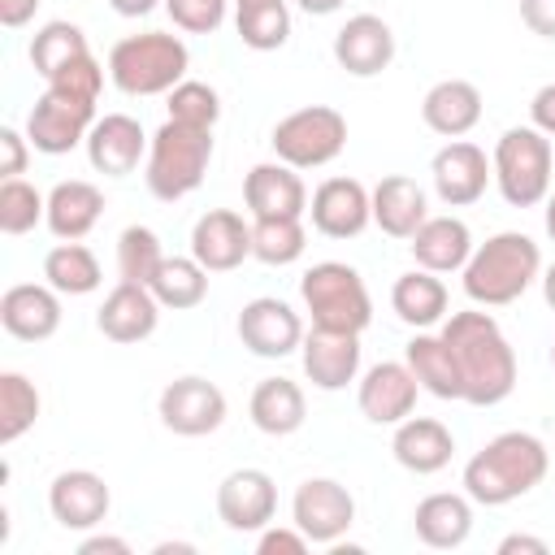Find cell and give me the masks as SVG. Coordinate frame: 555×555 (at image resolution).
Instances as JSON below:
<instances>
[{
	"label": "cell",
	"instance_id": "obj_42",
	"mask_svg": "<svg viewBox=\"0 0 555 555\" xmlns=\"http://www.w3.org/2000/svg\"><path fill=\"white\" fill-rule=\"evenodd\" d=\"M169 117H173V121H186V126H199V130H212L217 117H221V95H217V87L195 82V78H182V82L169 91Z\"/></svg>",
	"mask_w": 555,
	"mask_h": 555
},
{
	"label": "cell",
	"instance_id": "obj_41",
	"mask_svg": "<svg viewBox=\"0 0 555 555\" xmlns=\"http://www.w3.org/2000/svg\"><path fill=\"white\" fill-rule=\"evenodd\" d=\"M48 217V195L30 186L26 178H4L0 182V230L4 234H30Z\"/></svg>",
	"mask_w": 555,
	"mask_h": 555
},
{
	"label": "cell",
	"instance_id": "obj_7",
	"mask_svg": "<svg viewBox=\"0 0 555 555\" xmlns=\"http://www.w3.org/2000/svg\"><path fill=\"white\" fill-rule=\"evenodd\" d=\"M494 186L512 208H533L551 195V169H555V152L551 139L538 126H512L499 134L494 152Z\"/></svg>",
	"mask_w": 555,
	"mask_h": 555
},
{
	"label": "cell",
	"instance_id": "obj_35",
	"mask_svg": "<svg viewBox=\"0 0 555 555\" xmlns=\"http://www.w3.org/2000/svg\"><path fill=\"white\" fill-rule=\"evenodd\" d=\"M43 282L56 286L61 295H91V291H100L104 273H100V260H95L91 247L61 238V243L43 256Z\"/></svg>",
	"mask_w": 555,
	"mask_h": 555
},
{
	"label": "cell",
	"instance_id": "obj_3",
	"mask_svg": "<svg viewBox=\"0 0 555 555\" xmlns=\"http://www.w3.org/2000/svg\"><path fill=\"white\" fill-rule=\"evenodd\" d=\"M538 278H542V251H538V243H533L529 234H520V230L490 234L486 243L473 247L468 264L460 269L464 295H468L477 308L516 304Z\"/></svg>",
	"mask_w": 555,
	"mask_h": 555
},
{
	"label": "cell",
	"instance_id": "obj_47",
	"mask_svg": "<svg viewBox=\"0 0 555 555\" xmlns=\"http://www.w3.org/2000/svg\"><path fill=\"white\" fill-rule=\"evenodd\" d=\"M520 22L533 35L555 39V0H520Z\"/></svg>",
	"mask_w": 555,
	"mask_h": 555
},
{
	"label": "cell",
	"instance_id": "obj_13",
	"mask_svg": "<svg viewBox=\"0 0 555 555\" xmlns=\"http://www.w3.org/2000/svg\"><path fill=\"white\" fill-rule=\"evenodd\" d=\"M429 178H434V191L447 208H468L486 195V186L494 182V165L490 156L468 143V139H451L447 147L434 152L429 160Z\"/></svg>",
	"mask_w": 555,
	"mask_h": 555
},
{
	"label": "cell",
	"instance_id": "obj_15",
	"mask_svg": "<svg viewBox=\"0 0 555 555\" xmlns=\"http://www.w3.org/2000/svg\"><path fill=\"white\" fill-rule=\"evenodd\" d=\"M278 512V486L264 468H234L217 486V516L234 533H260Z\"/></svg>",
	"mask_w": 555,
	"mask_h": 555
},
{
	"label": "cell",
	"instance_id": "obj_21",
	"mask_svg": "<svg viewBox=\"0 0 555 555\" xmlns=\"http://www.w3.org/2000/svg\"><path fill=\"white\" fill-rule=\"evenodd\" d=\"M156 321H160V299L152 295V286H139V282H117L95 312V330L121 347L152 338Z\"/></svg>",
	"mask_w": 555,
	"mask_h": 555
},
{
	"label": "cell",
	"instance_id": "obj_12",
	"mask_svg": "<svg viewBox=\"0 0 555 555\" xmlns=\"http://www.w3.org/2000/svg\"><path fill=\"white\" fill-rule=\"evenodd\" d=\"M238 343L260 356V360H282L291 351H299L304 343V321L299 312L278 299V295H260V299H247L243 312H238Z\"/></svg>",
	"mask_w": 555,
	"mask_h": 555
},
{
	"label": "cell",
	"instance_id": "obj_5",
	"mask_svg": "<svg viewBox=\"0 0 555 555\" xmlns=\"http://www.w3.org/2000/svg\"><path fill=\"white\" fill-rule=\"evenodd\" d=\"M208 160H212V130H199V126L165 117V126L147 143L143 182H147V191L156 199L173 204V199H186L204 182Z\"/></svg>",
	"mask_w": 555,
	"mask_h": 555
},
{
	"label": "cell",
	"instance_id": "obj_32",
	"mask_svg": "<svg viewBox=\"0 0 555 555\" xmlns=\"http://www.w3.org/2000/svg\"><path fill=\"white\" fill-rule=\"evenodd\" d=\"M247 416H251V425H256L260 434L286 438V434H295V429L304 425L308 399H304V390H299L291 377H264V382L251 390V399H247Z\"/></svg>",
	"mask_w": 555,
	"mask_h": 555
},
{
	"label": "cell",
	"instance_id": "obj_34",
	"mask_svg": "<svg viewBox=\"0 0 555 555\" xmlns=\"http://www.w3.org/2000/svg\"><path fill=\"white\" fill-rule=\"evenodd\" d=\"M147 286L160 299V308L186 312V308H199L204 304V295H208V269L195 256H165L160 269H156V278Z\"/></svg>",
	"mask_w": 555,
	"mask_h": 555
},
{
	"label": "cell",
	"instance_id": "obj_33",
	"mask_svg": "<svg viewBox=\"0 0 555 555\" xmlns=\"http://www.w3.org/2000/svg\"><path fill=\"white\" fill-rule=\"evenodd\" d=\"M403 360L416 373L421 390H429L434 399H460V369H455V356L442 334L416 330V338L403 347Z\"/></svg>",
	"mask_w": 555,
	"mask_h": 555
},
{
	"label": "cell",
	"instance_id": "obj_8",
	"mask_svg": "<svg viewBox=\"0 0 555 555\" xmlns=\"http://www.w3.org/2000/svg\"><path fill=\"white\" fill-rule=\"evenodd\" d=\"M269 143H273L278 160H286L295 169H321L347 147V117L330 104H308V108L286 113L273 126Z\"/></svg>",
	"mask_w": 555,
	"mask_h": 555
},
{
	"label": "cell",
	"instance_id": "obj_49",
	"mask_svg": "<svg viewBox=\"0 0 555 555\" xmlns=\"http://www.w3.org/2000/svg\"><path fill=\"white\" fill-rule=\"evenodd\" d=\"M35 9H39V0H0V22L9 30H17V26H26L35 17Z\"/></svg>",
	"mask_w": 555,
	"mask_h": 555
},
{
	"label": "cell",
	"instance_id": "obj_51",
	"mask_svg": "<svg viewBox=\"0 0 555 555\" xmlns=\"http://www.w3.org/2000/svg\"><path fill=\"white\" fill-rule=\"evenodd\" d=\"M156 4H165V0H108V9L121 17H147Z\"/></svg>",
	"mask_w": 555,
	"mask_h": 555
},
{
	"label": "cell",
	"instance_id": "obj_9",
	"mask_svg": "<svg viewBox=\"0 0 555 555\" xmlns=\"http://www.w3.org/2000/svg\"><path fill=\"white\" fill-rule=\"evenodd\" d=\"M91 126H95V100H87L69 87H56V82H48V91L26 113V139L43 156L74 152L78 143H87Z\"/></svg>",
	"mask_w": 555,
	"mask_h": 555
},
{
	"label": "cell",
	"instance_id": "obj_17",
	"mask_svg": "<svg viewBox=\"0 0 555 555\" xmlns=\"http://www.w3.org/2000/svg\"><path fill=\"white\" fill-rule=\"evenodd\" d=\"M243 204L251 221L264 217H304L308 212V186L295 165L286 160H260L243 178Z\"/></svg>",
	"mask_w": 555,
	"mask_h": 555
},
{
	"label": "cell",
	"instance_id": "obj_18",
	"mask_svg": "<svg viewBox=\"0 0 555 555\" xmlns=\"http://www.w3.org/2000/svg\"><path fill=\"white\" fill-rule=\"evenodd\" d=\"M113 507V494L100 473L91 468H65L48 486V512L61 529H95Z\"/></svg>",
	"mask_w": 555,
	"mask_h": 555
},
{
	"label": "cell",
	"instance_id": "obj_11",
	"mask_svg": "<svg viewBox=\"0 0 555 555\" xmlns=\"http://www.w3.org/2000/svg\"><path fill=\"white\" fill-rule=\"evenodd\" d=\"M291 520L308 533L317 546H334L351 525H356V499L343 481L334 477H308L295 486L291 499Z\"/></svg>",
	"mask_w": 555,
	"mask_h": 555
},
{
	"label": "cell",
	"instance_id": "obj_30",
	"mask_svg": "<svg viewBox=\"0 0 555 555\" xmlns=\"http://www.w3.org/2000/svg\"><path fill=\"white\" fill-rule=\"evenodd\" d=\"M408 243H412V260L429 273H460L473 256V234L460 217H425V225Z\"/></svg>",
	"mask_w": 555,
	"mask_h": 555
},
{
	"label": "cell",
	"instance_id": "obj_38",
	"mask_svg": "<svg viewBox=\"0 0 555 555\" xmlns=\"http://www.w3.org/2000/svg\"><path fill=\"white\" fill-rule=\"evenodd\" d=\"M308 247V234H304V221L299 217H264V221H251V256L260 264H273V269H286L304 256Z\"/></svg>",
	"mask_w": 555,
	"mask_h": 555
},
{
	"label": "cell",
	"instance_id": "obj_27",
	"mask_svg": "<svg viewBox=\"0 0 555 555\" xmlns=\"http://www.w3.org/2000/svg\"><path fill=\"white\" fill-rule=\"evenodd\" d=\"M421 121L442 139H464L481 121V91L468 78H442L425 91Z\"/></svg>",
	"mask_w": 555,
	"mask_h": 555
},
{
	"label": "cell",
	"instance_id": "obj_44",
	"mask_svg": "<svg viewBox=\"0 0 555 555\" xmlns=\"http://www.w3.org/2000/svg\"><path fill=\"white\" fill-rule=\"evenodd\" d=\"M312 542H308V533L291 520V529H273V525H264L260 529V538H256V551L260 555H304Z\"/></svg>",
	"mask_w": 555,
	"mask_h": 555
},
{
	"label": "cell",
	"instance_id": "obj_31",
	"mask_svg": "<svg viewBox=\"0 0 555 555\" xmlns=\"http://www.w3.org/2000/svg\"><path fill=\"white\" fill-rule=\"evenodd\" d=\"M390 308H395V317L403 321V325H412V330H434L438 321H447V286H442V278L438 273H429V269H408V273H399L395 278V286H390Z\"/></svg>",
	"mask_w": 555,
	"mask_h": 555
},
{
	"label": "cell",
	"instance_id": "obj_26",
	"mask_svg": "<svg viewBox=\"0 0 555 555\" xmlns=\"http://www.w3.org/2000/svg\"><path fill=\"white\" fill-rule=\"evenodd\" d=\"M429 217L425 186L408 173H386L373 186V225L390 238H412Z\"/></svg>",
	"mask_w": 555,
	"mask_h": 555
},
{
	"label": "cell",
	"instance_id": "obj_24",
	"mask_svg": "<svg viewBox=\"0 0 555 555\" xmlns=\"http://www.w3.org/2000/svg\"><path fill=\"white\" fill-rule=\"evenodd\" d=\"M299 360H304V377L317 390H343L360 377V334L312 325V334H304L299 343Z\"/></svg>",
	"mask_w": 555,
	"mask_h": 555
},
{
	"label": "cell",
	"instance_id": "obj_1",
	"mask_svg": "<svg viewBox=\"0 0 555 555\" xmlns=\"http://www.w3.org/2000/svg\"><path fill=\"white\" fill-rule=\"evenodd\" d=\"M460 369V399L473 408H494L516 390V351L499 321L481 308L447 312L438 330Z\"/></svg>",
	"mask_w": 555,
	"mask_h": 555
},
{
	"label": "cell",
	"instance_id": "obj_39",
	"mask_svg": "<svg viewBox=\"0 0 555 555\" xmlns=\"http://www.w3.org/2000/svg\"><path fill=\"white\" fill-rule=\"evenodd\" d=\"M39 421V390L26 373L4 369L0 373V442H17Z\"/></svg>",
	"mask_w": 555,
	"mask_h": 555
},
{
	"label": "cell",
	"instance_id": "obj_52",
	"mask_svg": "<svg viewBox=\"0 0 555 555\" xmlns=\"http://www.w3.org/2000/svg\"><path fill=\"white\" fill-rule=\"evenodd\" d=\"M304 13H312V17H330V13H338L347 0H295Z\"/></svg>",
	"mask_w": 555,
	"mask_h": 555
},
{
	"label": "cell",
	"instance_id": "obj_20",
	"mask_svg": "<svg viewBox=\"0 0 555 555\" xmlns=\"http://www.w3.org/2000/svg\"><path fill=\"white\" fill-rule=\"evenodd\" d=\"M191 256L208 273H230L251 256V225L234 208H208L191 225Z\"/></svg>",
	"mask_w": 555,
	"mask_h": 555
},
{
	"label": "cell",
	"instance_id": "obj_19",
	"mask_svg": "<svg viewBox=\"0 0 555 555\" xmlns=\"http://www.w3.org/2000/svg\"><path fill=\"white\" fill-rule=\"evenodd\" d=\"M147 143L152 139L130 113H104L87 134V160L104 178H126L139 169V160H147Z\"/></svg>",
	"mask_w": 555,
	"mask_h": 555
},
{
	"label": "cell",
	"instance_id": "obj_50",
	"mask_svg": "<svg viewBox=\"0 0 555 555\" xmlns=\"http://www.w3.org/2000/svg\"><path fill=\"white\" fill-rule=\"evenodd\" d=\"M516 551H529V555H546L551 546H546L542 538H529V533H507V538L499 542V555H516Z\"/></svg>",
	"mask_w": 555,
	"mask_h": 555
},
{
	"label": "cell",
	"instance_id": "obj_40",
	"mask_svg": "<svg viewBox=\"0 0 555 555\" xmlns=\"http://www.w3.org/2000/svg\"><path fill=\"white\" fill-rule=\"evenodd\" d=\"M160 260H165V251H160V238L152 225H126L117 234V278L121 282L147 286L156 278Z\"/></svg>",
	"mask_w": 555,
	"mask_h": 555
},
{
	"label": "cell",
	"instance_id": "obj_46",
	"mask_svg": "<svg viewBox=\"0 0 555 555\" xmlns=\"http://www.w3.org/2000/svg\"><path fill=\"white\" fill-rule=\"evenodd\" d=\"M529 126H538L546 139H555V82L538 87L529 100Z\"/></svg>",
	"mask_w": 555,
	"mask_h": 555
},
{
	"label": "cell",
	"instance_id": "obj_25",
	"mask_svg": "<svg viewBox=\"0 0 555 555\" xmlns=\"http://www.w3.org/2000/svg\"><path fill=\"white\" fill-rule=\"evenodd\" d=\"M390 451H395V460H399L408 473L429 477V473H442V468L451 464L455 438H451V429H447L442 421H434V416H408V421L395 425Z\"/></svg>",
	"mask_w": 555,
	"mask_h": 555
},
{
	"label": "cell",
	"instance_id": "obj_6",
	"mask_svg": "<svg viewBox=\"0 0 555 555\" xmlns=\"http://www.w3.org/2000/svg\"><path fill=\"white\" fill-rule=\"evenodd\" d=\"M299 299L304 312L312 317L317 330H343V334H364L373 321V299L364 278L343 264V260H321L299 278Z\"/></svg>",
	"mask_w": 555,
	"mask_h": 555
},
{
	"label": "cell",
	"instance_id": "obj_55",
	"mask_svg": "<svg viewBox=\"0 0 555 555\" xmlns=\"http://www.w3.org/2000/svg\"><path fill=\"white\" fill-rule=\"evenodd\" d=\"M551 369H555V343H551Z\"/></svg>",
	"mask_w": 555,
	"mask_h": 555
},
{
	"label": "cell",
	"instance_id": "obj_48",
	"mask_svg": "<svg viewBox=\"0 0 555 555\" xmlns=\"http://www.w3.org/2000/svg\"><path fill=\"white\" fill-rule=\"evenodd\" d=\"M78 555H130L126 538H108V533H91L78 542Z\"/></svg>",
	"mask_w": 555,
	"mask_h": 555
},
{
	"label": "cell",
	"instance_id": "obj_22",
	"mask_svg": "<svg viewBox=\"0 0 555 555\" xmlns=\"http://www.w3.org/2000/svg\"><path fill=\"white\" fill-rule=\"evenodd\" d=\"M334 61L351 78H373L395 61V30L377 13H356L334 35Z\"/></svg>",
	"mask_w": 555,
	"mask_h": 555
},
{
	"label": "cell",
	"instance_id": "obj_37",
	"mask_svg": "<svg viewBox=\"0 0 555 555\" xmlns=\"http://www.w3.org/2000/svg\"><path fill=\"white\" fill-rule=\"evenodd\" d=\"M91 48H87V35H82V26H74V22H43L39 30H35V39H30V65H35V74L43 78V82H52L65 65H74L78 56H87Z\"/></svg>",
	"mask_w": 555,
	"mask_h": 555
},
{
	"label": "cell",
	"instance_id": "obj_54",
	"mask_svg": "<svg viewBox=\"0 0 555 555\" xmlns=\"http://www.w3.org/2000/svg\"><path fill=\"white\" fill-rule=\"evenodd\" d=\"M542 204H546V208H542V221H546V238L555 243V195H546Z\"/></svg>",
	"mask_w": 555,
	"mask_h": 555
},
{
	"label": "cell",
	"instance_id": "obj_56",
	"mask_svg": "<svg viewBox=\"0 0 555 555\" xmlns=\"http://www.w3.org/2000/svg\"><path fill=\"white\" fill-rule=\"evenodd\" d=\"M234 4H247V0H234Z\"/></svg>",
	"mask_w": 555,
	"mask_h": 555
},
{
	"label": "cell",
	"instance_id": "obj_14",
	"mask_svg": "<svg viewBox=\"0 0 555 555\" xmlns=\"http://www.w3.org/2000/svg\"><path fill=\"white\" fill-rule=\"evenodd\" d=\"M308 217L325 238H356L373 221V191L360 178H325L308 199Z\"/></svg>",
	"mask_w": 555,
	"mask_h": 555
},
{
	"label": "cell",
	"instance_id": "obj_4",
	"mask_svg": "<svg viewBox=\"0 0 555 555\" xmlns=\"http://www.w3.org/2000/svg\"><path fill=\"white\" fill-rule=\"evenodd\" d=\"M191 52L169 30L126 35L108 52V78L121 95H169L186 78Z\"/></svg>",
	"mask_w": 555,
	"mask_h": 555
},
{
	"label": "cell",
	"instance_id": "obj_16",
	"mask_svg": "<svg viewBox=\"0 0 555 555\" xmlns=\"http://www.w3.org/2000/svg\"><path fill=\"white\" fill-rule=\"evenodd\" d=\"M416 395H421V382L408 369V360H382V364H373L360 377L356 403H360L364 421H373V425H399V421L412 416Z\"/></svg>",
	"mask_w": 555,
	"mask_h": 555
},
{
	"label": "cell",
	"instance_id": "obj_43",
	"mask_svg": "<svg viewBox=\"0 0 555 555\" xmlns=\"http://www.w3.org/2000/svg\"><path fill=\"white\" fill-rule=\"evenodd\" d=\"M225 4L230 0H165V13L186 35H212L225 22Z\"/></svg>",
	"mask_w": 555,
	"mask_h": 555
},
{
	"label": "cell",
	"instance_id": "obj_10",
	"mask_svg": "<svg viewBox=\"0 0 555 555\" xmlns=\"http://www.w3.org/2000/svg\"><path fill=\"white\" fill-rule=\"evenodd\" d=\"M160 425L178 438H204L225 425V395L208 377H173L156 399Z\"/></svg>",
	"mask_w": 555,
	"mask_h": 555
},
{
	"label": "cell",
	"instance_id": "obj_28",
	"mask_svg": "<svg viewBox=\"0 0 555 555\" xmlns=\"http://www.w3.org/2000/svg\"><path fill=\"white\" fill-rule=\"evenodd\" d=\"M104 217V191L87 178H65L48 191V230L65 243H78L95 230V221Z\"/></svg>",
	"mask_w": 555,
	"mask_h": 555
},
{
	"label": "cell",
	"instance_id": "obj_23",
	"mask_svg": "<svg viewBox=\"0 0 555 555\" xmlns=\"http://www.w3.org/2000/svg\"><path fill=\"white\" fill-rule=\"evenodd\" d=\"M0 325L22 343H43L61 330V291L48 282H17L0 295Z\"/></svg>",
	"mask_w": 555,
	"mask_h": 555
},
{
	"label": "cell",
	"instance_id": "obj_36",
	"mask_svg": "<svg viewBox=\"0 0 555 555\" xmlns=\"http://www.w3.org/2000/svg\"><path fill=\"white\" fill-rule=\"evenodd\" d=\"M234 30L251 52H278L291 39V9H286V0L234 4Z\"/></svg>",
	"mask_w": 555,
	"mask_h": 555
},
{
	"label": "cell",
	"instance_id": "obj_2",
	"mask_svg": "<svg viewBox=\"0 0 555 555\" xmlns=\"http://www.w3.org/2000/svg\"><path fill=\"white\" fill-rule=\"evenodd\" d=\"M551 468L546 442L529 429L494 434L468 464H464V494L481 507H503L512 499H525Z\"/></svg>",
	"mask_w": 555,
	"mask_h": 555
},
{
	"label": "cell",
	"instance_id": "obj_29",
	"mask_svg": "<svg viewBox=\"0 0 555 555\" xmlns=\"http://www.w3.org/2000/svg\"><path fill=\"white\" fill-rule=\"evenodd\" d=\"M412 529L425 546L434 551H451V546H464L468 533H473V499L468 494H451V490H438V494H425L412 512Z\"/></svg>",
	"mask_w": 555,
	"mask_h": 555
},
{
	"label": "cell",
	"instance_id": "obj_53",
	"mask_svg": "<svg viewBox=\"0 0 555 555\" xmlns=\"http://www.w3.org/2000/svg\"><path fill=\"white\" fill-rule=\"evenodd\" d=\"M538 282H542V299H546V308H551V312H555V264H546V269H542V278H538Z\"/></svg>",
	"mask_w": 555,
	"mask_h": 555
},
{
	"label": "cell",
	"instance_id": "obj_45",
	"mask_svg": "<svg viewBox=\"0 0 555 555\" xmlns=\"http://www.w3.org/2000/svg\"><path fill=\"white\" fill-rule=\"evenodd\" d=\"M26 134H17L13 126H4L0 130V147H4V165H0V173L4 178H22L26 173Z\"/></svg>",
	"mask_w": 555,
	"mask_h": 555
}]
</instances>
